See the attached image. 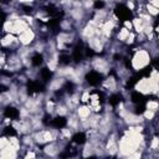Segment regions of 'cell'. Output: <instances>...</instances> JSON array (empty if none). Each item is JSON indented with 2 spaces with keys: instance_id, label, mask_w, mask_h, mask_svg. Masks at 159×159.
Here are the masks:
<instances>
[{
  "instance_id": "18",
  "label": "cell",
  "mask_w": 159,
  "mask_h": 159,
  "mask_svg": "<svg viewBox=\"0 0 159 159\" xmlns=\"http://www.w3.org/2000/svg\"><path fill=\"white\" fill-rule=\"evenodd\" d=\"M73 132L75 130L71 129L70 127L68 128H62V129H60V137H61V139H70L72 137Z\"/></svg>"
},
{
  "instance_id": "23",
  "label": "cell",
  "mask_w": 159,
  "mask_h": 159,
  "mask_svg": "<svg viewBox=\"0 0 159 159\" xmlns=\"http://www.w3.org/2000/svg\"><path fill=\"white\" fill-rule=\"evenodd\" d=\"M9 143H10V140H9V137H6V135H1V138H0V149H2V148H5L6 145H9Z\"/></svg>"
},
{
  "instance_id": "19",
  "label": "cell",
  "mask_w": 159,
  "mask_h": 159,
  "mask_svg": "<svg viewBox=\"0 0 159 159\" xmlns=\"http://www.w3.org/2000/svg\"><path fill=\"white\" fill-rule=\"evenodd\" d=\"M145 10L148 11V14L149 15H152L153 17H155V16H158L159 15V9L157 7V6H154L153 4H150V2H148L147 5H145Z\"/></svg>"
},
{
  "instance_id": "3",
  "label": "cell",
  "mask_w": 159,
  "mask_h": 159,
  "mask_svg": "<svg viewBox=\"0 0 159 159\" xmlns=\"http://www.w3.org/2000/svg\"><path fill=\"white\" fill-rule=\"evenodd\" d=\"M20 45L21 46H31L35 43V39H36V32L32 27H29L27 30H25L24 32H21L20 35H17Z\"/></svg>"
},
{
  "instance_id": "14",
  "label": "cell",
  "mask_w": 159,
  "mask_h": 159,
  "mask_svg": "<svg viewBox=\"0 0 159 159\" xmlns=\"http://www.w3.org/2000/svg\"><path fill=\"white\" fill-rule=\"evenodd\" d=\"M102 86H103L106 89H108L109 92H116L117 88H118V83H117V80H116L114 77H107V78L103 81Z\"/></svg>"
},
{
  "instance_id": "22",
  "label": "cell",
  "mask_w": 159,
  "mask_h": 159,
  "mask_svg": "<svg viewBox=\"0 0 159 159\" xmlns=\"http://www.w3.org/2000/svg\"><path fill=\"white\" fill-rule=\"evenodd\" d=\"M149 148H150L152 150L159 149V138H158V137H154V138L152 139V142H150V144H149Z\"/></svg>"
},
{
  "instance_id": "6",
  "label": "cell",
  "mask_w": 159,
  "mask_h": 159,
  "mask_svg": "<svg viewBox=\"0 0 159 159\" xmlns=\"http://www.w3.org/2000/svg\"><path fill=\"white\" fill-rule=\"evenodd\" d=\"M104 148H106V152L109 155H114V154L118 153V139H117L116 133H113L108 137V140H107Z\"/></svg>"
},
{
  "instance_id": "20",
  "label": "cell",
  "mask_w": 159,
  "mask_h": 159,
  "mask_svg": "<svg viewBox=\"0 0 159 159\" xmlns=\"http://www.w3.org/2000/svg\"><path fill=\"white\" fill-rule=\"evenodd\" d=\"M73 20H62L60 22V27L63 30V31H70L71 30V22Z\"/></svg>"
},
{
  "instance_id": "15",
  "label": "cell",
  "mask_w": 159,
  "mask_h": 159,
  "mask_svg": "<svg viewBox=\"0 0 159 159\" xmlns=\"http://www.w3.org/2000/svg\"><path fill=\"white\" fill-rule=\"evenodd\" d=\"M132 24H133V30H135L137 34H143L144 27H145V24H147L143 19H140L139 16L138 17H134L132 20Z\"/></svg>"
},
{
  "instance_id": "11",
  "label": "cell",
  "mask_w": 159,
  "mask_h": 159,
  "mask_svg": "<svg viewBox=\"0 0 159 159\" xmlns=\"http://www.w3.org/2000/svg\"><path fill=\"white\" fill-rule=\"evenodd\" d=\"M84 15H86V9L83 7H71L70 10V16L76 22L82 21L84 19Z\"/></svg>"
},
{
  "instance_id": "4",
  "label": "cell",
  "mask_w": 159,
  "mask_h": 159,
  "mask_svg": "<svg viewBox=\"0 0 159 159\" xmlns=\"http://www.w3.org/2000/svg\"><path fill=\"white\" fill-rule=\"evenodd\" d=\"M91 66H92L93 70L98 71L102 75H107L109 72V68H111L109 62L106 58H102V57H94L91 61Z\"/></svg>"
},
{
  "instance_id": "2",
  "label": "cell",
  "mask_w": 159,
  "mask_h": 159,
  "mask_svg": "<svg viewBox=\"0 0 159 159\" xmlns=\"http://www.w3.org/2000/svg\"><path fill=\"white\" fill-rule=\"evenodd\" d=\"M58 135H60V132L53 129H39V130H34L32 133V137L36 144H47L50 142L57 140Z\"/></svg>"
},
{
  "instance_id": "5",
  "label": "cell",
  "mask_w": 159,
  "mask_h": 159,
  "mask_svg": "<svg viewBox=\"0 0 159 159\" xmlns=\"http://www.w3.org/2000/svg\"><path fill=\"white\" fill-rule=\"evenodd\" d=\"M122 119H123V122H124L125 124H128V125H138V124H142V123L145 120L144 117H143V114H135V113H133L132 111H128L127 114H125Z\"/></svg>"
},
{
  "instance_id": "8",
  "label": "cell",
  "mask_w": 159,
  "mask_h": 159,
  "mask_svg": "<svg viewBox=\"0 0 159 159\" xmlns=\"http://www.w3.org/2000/svg\"><path fill=\"white\" fill-rule=\"evenodd\" d=\"M29 27H31V26H30V25H29V22H27L25 19H22V16H21L20 19H17V20H15V21H14L12 34H15V35L17 36V35H20L21 32H24L25 30H27Z\"/></svg>"
},
{
  "instance_id": "24",
  "label": "cell",
  "mask_w": 159,
  "mask_h": 159,
  "mask_svg": "<svg viewBox=\"0 0 159 159\" xmlns=\"http://www.w3.org/2000/svg\"><path fill=\"white\" fill-rule=\"evenodd\" d=\"M135 39H137V36H135V34H134L133 31H130V34H129V36H128V39L125 40V43H127V45H132V43H134V41H135Z\"/></svg>"
},
{
  "instance_id": "9",
  "label": "cell",
  "mask_w": 159,
  "mask_h": 159,
  "mask_svg": "<svg viewBox=\"0 0 159 159\" xmlns=\"http://www.w3.org/2000/svg\"><path fill=\"white\" fill-rule=\"evenodd\" d=\"M42 150H43V154L47 157H56L60 152V144L57 143V140L50 142L45 145V148Z\"/></svg>"
},
{
  "instance_id": "25",
  "label": "cell",
  "mask_w": 159,
  "mask_h": 159,
  "mask_svg": "<svg viewBox=\"0 0 159 159\" xmlns=\"http://www.w3.org/2000/svg\"><path fill=\"white\" fill-rule=\"evenodd\" d=\"M27 152H26V154L24 155V158H26V159H29V158H36L37 157V154L34 152V149H26Z\"/></svg>"
},
{
  "instance_id": "10",
  "label": "cell",
  "mask_w": 159,
  "mask_h": 159,
  "mask_svg": "<svg viewBox=\"0 0 159 159\" xmlns=\"http://www.w3.org/2000/svg\"><path fill=\"white\" fill-rule=\"evenodd\" d=\"M76 114L78 116V118L81 120H83V119H87V118H89L92 116V109L89 108L88 104H84L83 103L82 106H78L76 108Z\"/></svg>"
},
{
  "instance_id": "12",
  "label": "cell",
  "mask_w": 159,
  "mask_h": 159,
  "mask_svg": "<svg viewBox=\"0 0 159 159\" xmlns=\"http://www.w3.org/2000/svg\"><path fill=\"white\" fill-rule=\"evenodd\" d=\"M66 80H67V78H65V77L56 76L55 78L51 80V82H50V84H48V91H50V92H55V91L60 89V88L65 84Z\"/></svg>"
},
{
  "instance_id": "26",
  "label": "cell",
  "mask_w": 159,
  "mask_h": 159,
  "mask_svg": "<svg viewBox=\"0 0 159 159\" xmlns=\"http://www.w3.org/2000/svg\"><path fill=\"white\" fill-rule=\"evenodd\" d=\"M35 1L36 0H17V2L21 5H34Z\"/></svg>"
},
{
  "instance_id": "7",
  "label": "cell",
  "mask_w": 159,
  "mask_h": 159,
  "mask_svg": "<svg viewBox=\"0 0 159 159\" xmlns=\"http://www.w3.org/2000/svg\"><path fill=\"white\" fill-rule=\"evenodd\" d=\"M17 155H19V150L15 147H12L10 143L5 148L0 149V158L1 159H15V158H17Z\"/></svg>"
},
{
  "instance_id": "21",
  "label": "cell",
  "mask_w": 159,
  "mask_h": 159,
  "mask_svg": "<svg viewBox=\"0 0 159 159\" xmlns=\"http://www.w3.org/2000/svg\"><path fill=\"white\" fill-rule=\"evenodd\" d=\"M143 117H144L145 120H153L154 117H155V112H153V111L145 108V111L143 112Z\"/></svg>"
},
{
  "instance_id": "17",
  "label": "cell",
  "mask_w": 159,
  "mask_h": 159,
  "mask_svg": "<svg viewBox=\"0 0 159 159\" xmlns=\"http://www.w3.org/2000/svg\"><path fill=\"white\" fill-rule=\"evenodd\" d=\"M145 108L157 113L159 111V101H157V99H149L147 102V104H145Z\"/></svg>"
},
{
  "instance_id": "1",
  "label": "cell",
  "mask_w": 159,
  "mask_h": 159,
  "mask_svg": "<svg viewBox=\"0 0 159 159\" xmlns=\"http://www.w3.org/2000/svg\"><path fill=\"white\" fill-rule=\"evenodd\" d=\"M150 62V52L144 50V48H139L135 50L133 57H132V67L135 71H140L144 67H147Z\"/></svg>"
},
{
  "instance_id": "16",
  "label": "cell",
  "mask_w": 159,
  "mask_h": 159,
  "mask_svg": "<svg viewBox=\"0 0 159 159\" xmlns=\"http://www.w3.org/2000/svg\"><path fill=\"white\" fill-rule=\"evenodd\" d=\"M129 34H130V30H128L127 27H124V26H123V27L118 31V35H117L118 41H120V42H125V40L128 39Z\"/></svg>"
},
{
  "instance_id": "13",
  "label": "cell",
  "mask_w": 159,
  "mask_h": 159,
  "mask_svg": "<svg viewBox=\"0 0 159 159\" xmlns=\"http://www.w3.org/2000/svg\"><path fill=\"white\" fill-rule=\"evenodd\" d=\"M67 125L71 129H73L75 132H77L81 128V119L78 118V116L76 113H72V114L68 116V118H67Z\"/></svg>"
},
{
  "instance_id": "28",
  "label": "cell",
  "mask_w": 159,
  "mask_h": 159,
  "mask_svg": "<svg viewBox=\"0 0 159 159\" xmlns=\"http://www.w3.org/2000/svg\"><path fill=\"white\" fill-rule=\"evenodd\" d=\"M155 31H157V34H158V40H159V26L155 29Z\"/></svg>"
},
{
  "instance_id": "27",
  "label": "cell",
  "mask_w": 159,
  "mask_h": 159,
  "mask_svg": "<svg viewBox=\"0 0 159 159\" xmlns=\"http://www.w3.org/2000/svg\"><path fill=\"white\" fill-rule=\"evenodd\" d=\"M123 26H124V27H127V29H128V30H130V31L133 30V24H132V21L124 20V21H123Z\"/></svg>"
}]
</instances>
